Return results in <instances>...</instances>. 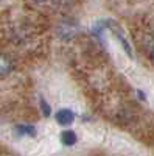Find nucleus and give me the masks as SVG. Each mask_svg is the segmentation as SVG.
Returning a JSON list of instances; mask_svg holds the SVG:
<instances>
[{
    "mask_svg": "<svg viewBox=\"0 0 154 156\" xmlns=\"http://www.w3.org/2000/svg\"><path fill=\"white\" fill-rule=\"evenodd\" d=\"M12 69V64L6 56H0V75H6Z\"/></svg>",
    "mask_w": 154,
    "mask_h": 156,
    "instance_id": "3",
    "label": "nucleus"
},
{
    "mask_svg": "<svg viewBox=\"0 0 154 156\" xmlns=\"http://www.w3.org/2000/svg\"><path fill=\"white\" fill-rule=\"evenodd\" d=\"M151 61L154 62V48H152V51H151Z\"/></svg>",
    "mask_w": 154,
    "mask_h": 156,
    "instance_id": "6",
    "label": "nucleus"
},
{
    "mask_svg": "<svg viewBox=\"0 0 154 156\" xmlns=\"http://www.w3.org/2000/svg\"><path fill=\"white\" fill-rule=\"evenodd\" d=\"M55 117H56L58 123H61V125H67V123H72V122H73L75 114H73L70 109H61V111L56 112Z\"/></svg>",
    "mask_w": 154,
    "mask_h": 156,
    "instance_id": "1",
    "label": "nucleus"
},
{
    "mask_svg": "<svg viewBox=\"0 0 154 156\" xmlns=\"http://www.w3.org/2000/svg\"><path fill=\"white\" fill-rule=\"evenodd\" d=\"M34 2H45V0H34Z\"/></svg>",
    "mask_w": 154,
    "mask_h": 156,
    "instance_id": "7",
    "label": "nucleus"
},
{
    "mask_svg": "<svg viewBox=\"0 0 154 156\" xmlns=\"http://www.w3.org/2000/svg\"><path fill=\"white\" fill-rule=\"evenodd\" d=\"M17 129L19 131H23V133H28L31 136H34V133H36V129L33 126H17Z\"/></svg>",
    "mask_w": 154,
    "mask_h": 156,
    "instance_id": "4",
    "label": "nucleus"
},
{
    "mask_svg": "<svg viewBox=\"0 0 154 156\" xmlns=\"http://www.w3.org/2000/svg\"><path fill=\"white\" fill-rule=\"evenodd\" d=\"M41 105H42V111H44V115H50V109H48V105L44 101V100H41Z\"/></svg>",
    "mask_w": 154,
    "mask_h": 156,
    "instance_id": "5",
    "label": "nucleus"
},
{
    "mask_svg": "<svg viewBox=\"0 0 154 156\" xmlns=\"http://www.w3.org/2000/svg\"><path fill=\"white\" fill-rule=\"evenodd\" d=\"M61 140H62L64 145L70 147V145H73L75 142H76V134L73 131H64L62 136H61Z\"/></svg>",
    "mask_w": 154,
    "mask_h": 156,
    "instance_id": "2",
    "label": "nucleus"
}]
</instances>
